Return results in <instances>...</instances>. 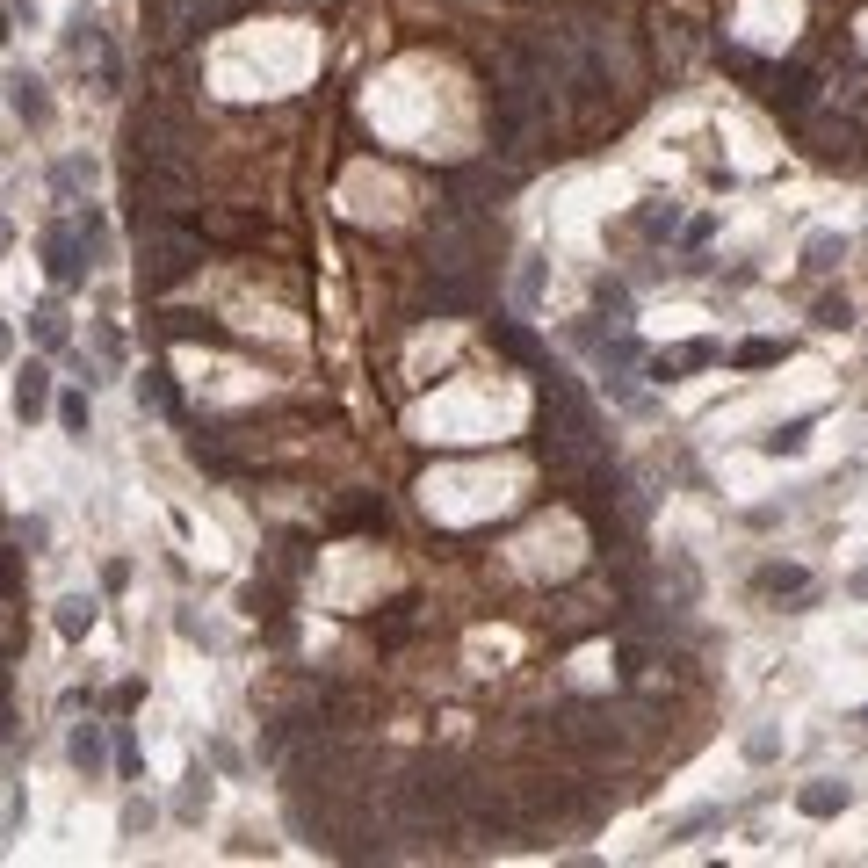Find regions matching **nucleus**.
<instances>
[{
  "instance_id": "obj_15",
  "label": "nucleus",
  "mask_w": 868,
  "mask_h": 868,
  "mask_svg": "<svg viewBox=\"0 0 868 868\" xmlns=\"http://www.w3.org/2000/svg\"><path fill=\"white\" fill-rule=\"evenodd\" d=\"M731 362H738V369H767V362H782V340H746Z\"/></svg>"
},
{
  "instance_id": "obj_26",
  "label": "nucleus",
  "mask_w": 868,
  "mask_h": 868,
  "mask_svg": "<svg viewBox=\"0 0 868 868\" xmlns=\"http://www.w3.org/2000/svg\"><path fill=\"white\" fill-rule=\"evenodd\" d=\"M8 239H15V232H8V217H0V246H8Z\"/></svg>"
},
{
  "instance_id": "obj_21",
  "label": "nucleus",
  "mask_w": 868,
  "mask_h": 868,
  "mask_svg": "<svg viewBox=\"0 0 868 868\" xmlns=\"http://www.w3.org/2000/svg\"><path fill=\"white\" fill-rule=\"evenodd\" d=\"M594 297L608 304V312H630V297H623V283H608V275H601V283H594Z\"/></svg>"
},
{
  "instance_id": "obj_19",
  "label": "nucleus",
  "mask_w": 868,
  "mask_h": 868,
  "mask_svg": "<svg viewBox=\"0 0 868 868\" xmlns=\"http://www.w3.org/2000/svg\"><path fill=\"white\" fill-rule=\"evenodd\" d=\"M774 753H782V738H774V731H753L746 738V760H774Z\"/></svg>"
},
{
  "instance_id": "obj_8",
  "label": "nucleus",
  "mask_w": 868,
  "mask_h": 868,
  "mask_svg": "<svg viewBox=\"0 0 868 868\" xmlns=\"http://www.w3.org/2000/svg\"><path fill=\"white\" fill-rule=\"evenodd\" d=\"M138 406L167 413V420H181V398H174V384L160 377V369H145V377H138Z\"/></svg>"
},
{
  "instance_id": "obj_9",
  "label": "nucleus",
  "mask_w": 868,
  "mask_h": 868,
  "mask_svg": "<svg viewBox=\"0 0 868 868\" xmlns=\"http://www.w3.org/2000/svg\"><path fill=\"white\" fill-rule=\"evenodd\" d=\"M760 594H811V572L803 565H760Z\"/></svg>"
},
{
  "instance_id": "obj_1",
  "label": "nucleus",
  "mask_w": 868,
  "mask_h": 868,
  "mask_svg": "<svg viewBox=\"0 0 868 868\" xmlns=\"http://www.w3.org/2000/svg\"><path fill=\"white\" fill-rule=\"evenodd\" d=\"M203 268V239L196 232H181V225H145V290H174V283H189V275Z\"/></svg>"
},
{
  "instance_id": "obj_12",
  "label": "nucleus",
  "mask_w": 868,
  "mask_h": 868,
  "mask_svg": "<svg viewBox=\"0 0 868 868\" xmlns=\"http://www.w3.org/2000/svg\"><path fill=\"white\" fill-rule=\"evenodd\" d=\"M29 333H37L44 348H66V312H58V304H37V312H29Z\"/></svg>"
},
{
  "instance_id": "obj_10",
  "label": "nucleus",
  "mask_w": 868,
  "mask_h": 868,
  "mask_svg": "<svg viewBox=\"0 0 868 868\" xmlns=\"http://www.w3.org/2000/svg\"><path fill=\"white\" fill-rule=\"evenodd\" d=\"M87 630H95V601L66 594V601H58V637H87Z\"/></svg>"
},
{
  "instance_id": "obj_13",
  "label": "nucleus",
  "mask_w": 868,
  "mask_h": 868,
  "mask_svg": "<svg viewBox=\"0 0 868 868\" xmlns=\"http://www.w3.org/2000/svg\"><path fill=\"white\" fill-rule=\"evenodd\" d=\"M803 442H811V420H789V427H774V434H767V456H796Z\"/></svg>"
},
{
  "instance_id": "obj_14",
  "label": "nucleus",
  "mask_w": 868,
  "mask_h": 868,
  "mask_svg": "<svg viewBox=\"0 0 868 868\" xmlns=\"http://www.w3.org/2000/svg\"><path fill=\"white\" fill-rule=\"evenodd\" d=\"M803 254H811V268H840V261H847V239H840V232H818Z\"/></svg>"
},
{
  "instance_id": "obj_5",
  "label": "nucleus",
  "mask_w": 868,
  "mask_h": 868,
  "mask_svg": "<svg viewBox=\"0 0 868 868\" xmlns=\"http://www.w3.org/2000/svg\"><path fill=\"white\" fill-rule=\"evenodd\" d=\"M73 767L87 774V782H102V760H109V746H102V724H73Z\"/></svg>"
},
{
  "instance_id": "obj_20",
  "label": "nucleus",
  "mask_w": 868,
  "mask_h": 868,
  "mask_svg": "<svg viewBox=\"0 0 868 868\" xmlns=\"http://www.w3.org/2000/svg\"><path fill=\"white\" fill-rule=\"evenodd\" d=\"M847 319H854V312H847V304H840V297H825V304H818V326H832V333H840Z\"/></svg>"
},
{
  "instance_id": "obj_6",
  "label": "nucleus",
  "mask_w": 868,
  "mask_h": 868,
  "mask_svg": "<svg viewBox=\"0 0 868 868\" xmlns=\"http://www.w3.org/2000/svg\"><path fill=\"white\" fill-rule=\"evenodd\" d=\"M717 362V348H709V340H695V348H673V355H651V377L659 384H673L680 369H709Z\"/></svg>"
},
{
  "instance_id": "obj_18",
  "label": "nucleus",
  "mask_w": 868,
  "mask_h": 868,
  "mask_svg": "<svg viewBox=\"0 0 868 868\" xmlns=\"http://www.w3.org/2000/svg\"><path fill=\"white\" fill-rule=\"evenodd\" d=\"M58 420H66L73 434H87V398H80V391H66V398H58Z\"/></svg>"
},
{
  "instance_id": "obj_23",
  "label": "nucleus",
  "mask_w": 868,
  "mask_h": 868,
  "mask_svg": "<svg viewBox=\"0 0 868 868\" xmlns=\"http://www.w3.org/2000/svg\"><path fill=\"white\" fill-rule=\"evenodd\" d=\"M854 594H861V601H868V565H861V572H854Z\"/></svg>"
},
{
  "instance_id": "obj_4",
  "label": "nucleus",
  "mask_w": 868,
  "mask_h": 868,
  "mask_svg": "<svg viewBox=\"0 0 868 868\" xmlns=\"http://www.w3.org/2000/svg\"><path fill=\"white\" fill-rule=\"evenodd\" d=\"M51 406V369L44 362H29L22 377H15V420H37Z\"/></svg>"
},
{
  "instance_id": "obj_11",
  "label": "nucleus",
  "mask_w": 868,
  "mask_h": 868,
  "mask_svg": "<svg viewBox=\"0 0 868 868\" xmlns=\"http://www.w3.org/2000/svg\"><path fill=\"white\" fill-rule=\"evenodd\" d=\"M811 95H818V80L803 73V66H789L782 87H774V102H782V109H811Z\"/></svg>"
},
{
  "instance_id": "obj_22",
  "label": "nucleus",
  "mask_w": 868,
  "mask_h": 868,
  "mask_svg": "<svg viewBox=\"0 0 868 868\" xmlns=\"http://www.w3.org/2000/svg\"><path fill=\"white\" fill-rule=\"evenodd\" d=\"M152 825V803H123V832H145Z\"/></svg>"
},
{
  "instance_id": "obj_7",
  "label": "nucleus",
  "mask_w": 868,
  "mask_h": 868,
  "mask_svg": "<svg viewBox=\"0 0 868 868\" xmlns=\"http://www.w3.org/2000/svg\"><path fill=\"white\" fill-rule=\"evenodd\" d=\"M8 102H15V116H22V123H44V116H51L44 80H29V73H15V80H8Z\"/></svg>"
},
{
  "instance_id": "obj_17",
  "label": "nucleus",
  "mask_w": 868,
  "mask_h": 868,
  "mask_svg": "<svg viewBox=\"0 0 868 868\" xmlns=\"http://www.w3.org/2000/svg\"><path fill=\"white\" fill-rule=\"evenodd\" d=\"M673 225H680V210H673V203H651V210H644V232H651V239H666Z\"/></svg>"
},
{
  "instance_id": "obj_3",
  "label": "nucleus",
  "mask_w": 868,
  "mask_h": 868,
  "mask_svg": "<svg viewBox=\"0 0 868 868\" xmlns=\"http://www.w3.org/2000/svg\"><path fill=\"white\" fill-rule=\"evenodd\" d=\"M847 803H854V782H832V774H825V782H811V789H796V811H803V818H840Z\"/></svg>"
},
{
  "instance_id": "obj_25",
  "label": "nucleus",
  "mask_w": 868,
  "mask_h": 868,
  "mask_svg": "<svg viewBox=\"0 0 868 868\" xmlns=\"http://www.w3.org/2000/svg\"><path fill=\"white\" fill-rule=\"evenodd\" d=\"M0 44H8V8H0Z\"/></svg>"
},
{
  "instance_id": "obj_2",
  "label": "nucleus",
  "mask_w": 868,
  "mask_h": 868,
  "mask_svg": "<svg viewBox=\"0 0 868 868\" xmlns=\"http://www.w3.org/2000/svg\"><path fill=\"white\" fill-rule=\"evenodd\" d=\"M44 261H51V283H80V275L95 268V261H87V246H80V232H73V217L44 232Z\"/></svg>"
},
{
  "instance_id": "obj_16",
  "label": "nucleus",
  "mask_w": 868,
  "mask_h": 868,
  "mask_svg": "<svg viewBox=\"0 0 868 868\" xmlns=\"http://www.w3.org/2000/svg\"><path fill=\"white\" fill-rule=\"evenodd\" d=\"M514 297H521V304H536V297H543V261H521V275H514Z\"/></svg>"
},
{
  "instance_id": "obj_24",
  "label": "nucleus",
  "mask_w": 868,
  "mask_h": 868,
  "mask_svg": "<svg viewBox=\"0 0 868 868\" xmlns=\"http://www.w3.org/2000/svg\"><path fill=\"white\" fill-rule=\"evenodd\" d=\"M8 348H15V333H8V326H0V362H8Z\"/></svg>"
},
{
  "instance_id": "obj_27",
  "label": "nucleus",
  "mask_w": 868,
  "mask_h": 868,
  "mask_svg": "<svg viewBox=\"0 0 868 868\" xmlns=\"http://www.w3.org/2000/svg\"><path fill=\"white\" fill-rule=\"evenodd\" d=\"M861 724H868V709H861Z\"/></svg>"
}]
</instances>
